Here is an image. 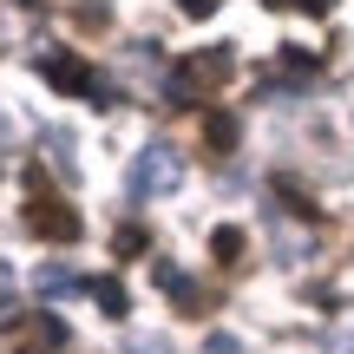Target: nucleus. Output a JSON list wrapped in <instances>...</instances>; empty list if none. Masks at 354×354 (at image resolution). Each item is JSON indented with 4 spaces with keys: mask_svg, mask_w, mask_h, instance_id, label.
I'll return each mask as SVG.
<instances>
[{
    "mask_svg": "<svg viewBox=\"0 0 354 354\" xmlns=\"http://www.w3.org/2000/svg\"><path fill=\"white\" fill-rule=\"evenodd\" d=\"M26 230L46 236V243H79V230H86L79 210L46 184V171H26Z\"/></svg>",
    "mask_w": 354,
    "mask_h": 354,
    "instance_id": "nucleus-1",
    "label": "nucleus"
},
{
    "mask_svg": "<svg viewBox=\"0 0 354 354\" xmlns=\"http://www.w3.org/2000/svg\"><path fill=\"white\" fill-rule=\"evenodd\" d=\"M39 79H46L53 92H66V99H86V105H112L105 79L92 73V66L79 59L73 46H46V53H39Z\"/></svg>",
    "mask_w": 354,
    "mask_h": 354,
    "instance_id": "nucleus-2",
    "label": "nucleus"
},
{
    "mask_svg": "<svg viewBox=\"0 0 354 354\" xmlns=\"http://www.w3.org/2000/svg\"><path fill=\"white\" fill-rule=\"evenodd\" d=\"M177 177H184V158L171 145H145L131 158V171H125V190L131 197H165V190H177Z\"/></svg>",
    "mask_w": 354,
    "mask_h": 354,
    "instance_id": "nucleus-3",
    "label": "nucleus"
},
{
    "mask_svg": "<svg viewBox=\"0 0 354 354\" xmlns=\"http://www.w3.org/2000/svg\"><path fill=\"white\" fill-rule=\"evenodd\" d=\"M236 138H243V118L230 112V105L203 112V151H210V158H230V151H236Z\"/></svg>",
    "mask_w": 354,
    "mask_h": 354,
    "instance_id": "nucleus-4",
    "label": "nucleus"
},
{
    "mask_svg": "<svg viewBox=\"0 0 354 354\" xmlns=\"http://www.w3.org/2000/svg\"><path fill=\"white\" fill-rule=\"evenodd\" d=\"M53 348H66V322H59V315H33V328H26L20 354H53Z\"/></svg>",
    "mask_w": 354,
    "mask_h": 354,
    "instance_id": "nucleus-5",
    "label": "nucleus"
},
{
    "mask_svg": "<svg viewBox=\"0 0 354 354\" xmlns=\"http://www.w3.org/2000/svg\"><path fill=\"white\" fill-rule=\"evenodd\" d=\"M92 302H99V315H112V322L131 315V295H125V282H118V276H99V282H92Z\"/></svg>",
    "mask_w": 354,
    "mask_h": 354,
    "instance_id": "nucleus-6",
    "label": "nucleus"
},
{
    "mask_svg": "<svg viewBox=\"0 0 354 354\" xmlns=\"http://www.w3.org/2000/svg\"><path fill=\"white\" fill-rule=\"evenodd\" d=\"M165 105H184V112H190V105H203V79L190 73V66H177V73L165 79Z\"/></svg>",
    "mask_w": 354,
    "mask_h": 354,
    "instance_id": "nucleus-7",
    "label": "nucleus"
},
{
    "mask_svg": "<svg viewBox=\"0 0 354 354\" xmlns=\"http://www.w3.org/2000/svg\"><path fill=\"white\" fill-rule=\"evenodd\" d=\"M243 250H250V236H243L236 223L210 230V256H216V263H223V269H236V263H243Z\"/></svg>",
    "mask_w": 354,
    "mask_h": 354,
    "instance_id": "nucleus-8",
    "label": "nucleus"
},
{
    "mask_svg": "<svg viewBox=\"0 0 354 354\" xmlns=\"http://www.w3.org/2000/svg\"><path fill=\"white\" fill-rule=\"evenodd\" d=\"M190 73L203 79V86H216V79H230V66H236V53L230 46H210V53H197V59H184Z\"/></svg>",
    "mask_w": 354,
    "mask_h": 354,
    "instance_id": "nucleus-9",
    "label": "nucleus"
},
{
    "mask_svg": "<svg viewBox=\"0 0 354 354\" xmlns=\"http://www.w3.org/2000/svg\"><path fill=\"white\" fill-rule=\"evenodd\" d=\"M73 289H79V276L66 263H46V269H39V302H59V295H73Z\"/></svg>",
    "mask_w": 354,
    "mask_h": 354,
    "instance_id": "nucleus-10",
    "label": "nucleus"
},
{
    "mask_svg": "<svg viewBox=\"0 0 354 354\" xmlns=\"http://www.w3.org/2000/svg\"><path fill=\"white\" fill-rule=\"evenodd\" d=\"M171 302H177V315H203V308H210V289H197V282H177V289H171Z\"/></svg>",
    "mask_w": 354,
    "mask_h": 354,
    "instance_id": "nucleus-11",
    "label": "nucleus"
},
{
    "mask_svg": "<svg viewBox=\"0 0 354 354\" xmlns=\"http://www.w3.org/2000/svg\"><path fill=\"white\" fill-rule=\"evenodd\" d=\"M276 197H282V210H295V216H315V197H308L295 177H276Z\"/></svg>",
    "mask_w": 354,
    "mask_h": 354,
    "instance_id": "nucleus-12",
    "label": "nucleus"
},
{
    "mask_svg": "<svg viewBox=\"0 0 354 354\" xmlns=\"http://www.w3.org/2000/svg\"><path fill=\"white\" fill-rule=\"evenodd\" d=\"M112 250H118V256H145V250H151V230H145V223H118Z\"/></svg>",
    "mask_w": 354,
    "mask_h": 354,
    "instance_id": "nucleus-13",
    "label": "nucleus"
},
{
    "mask_svg": "<svg viewBox=\"0 0 354 354\" xmlns=\"http://www.w3.org/2000/svg\"><path fill=\"white\" fill-rule=\"evenodd\" d=\"M151 282H158V289H177V282H184V269H177V263H165V256H151Z\"/></svg>",
    "mask_w": 354,
    "mask_h": 354,
    "instance_id": "nucleus-14",
    "label": "nucleus"
},
{
    "mask_svg": "<svg viewBox=\"0 0 354 354\" xmlns=\"http://www.w3.org/2000/svg\"><path fill=\"white\" fill-rule=\"evenodd\" d=\"M263 7H276V13H335V0H263Z\"/></svg>",
    "mask_w": 354,
    "mask_h": 354,
    "instance_id": "nucleus-15",
    "label": "nucleus"
},
{
    "mask_svg": "<svg viewBox=\"0 0 354 354\" xmlns=\"http://www.w3.org/2000/svg\"><path fill=\"white\" fill-rule=\"evenodd\" d=\"M203 354H243V342H236V335H210V342H203Z\"/></svg>",
    "mask_w": 354,
    "mask_h": 354,
    "instance_id": "nucleus-16",
    "label": "nucleus"
},
{
    "mask_svg": "<svg viewBox=\"0 0 354 354\" xmlns=\"http://www.w3.org/2000/svg\"><path fill=\"white\" fill-rule=\"evenodd\" d=\"M105 20H112V13H105L99 0H86V7H79V26H105Z\"/></svg>",
    "mask_w": 354,
    "mask_h": 354,
    "instance_id": "nucleus-17",
    "label": "nucleus"
},
{
    "mask_svg": "<svg viewBox=\"0 0 354 354\" xmlns=\"http://www.w3.org/2000/svg\"><path fill=\"white\" fill-rule=\"evenodd\" d=\"M177 7H184V13H190V20H203V13H210V7H216V0H177Z\"/></svg>",
    "mask_w": 354,
    "mask_h": 354,
    "instance_id": "nucleus-18",
    "label": "nucleus"
},
{
    "mask_svg": "<svg viewBox=\"0 0 354 354\" xmlns=\"http://www.w3.org/2000/svg\"><path fill=\"white\" fill-rule=\"evenodd\" d=\"M131 354H165V342H138V348H131Z\"/></svg>",
    "mask_w": 354,
    "mask_h": 354,
    "instance_id": "nucleus-19",
    "label": "nucleus"
},
{
    "mask_svg": "<svg viewBox=\"0 0 354 354\" xmlns=\"http://www.w3.org/2000/svg\"><path fill=\"white\" fill-rule=\"evenodd\" d=\"M20 7H39V0H20Z\"/></svg>",
    "mask_w": 354,
    "mask_h": 354,
    "instance_id": "nucleus-20",
    "label": "nucleus"
},
{
    "mask_svg": "<svg viewBox=\"0 0 354 354\" xmlns=\"http://www.w3.org/2000/svg\"><path fill=\"white\" fill-rule=\"evenodd\" d=\"M0 131H7V118H0Z\"/></svg>",
    "mask_w": 354,
    "mask_h": 354,
    "instance_id": "nucleus-21",
    "label": "nucleus"
},
{
    "mask_svg": "<svg viewBox=\"0 0 354 354\" xmlns=\"http://www.w3.org/2000/svg\"><path fill=\"white\" fill-rule=\"evenodd\" d=\"M0 276H7V269H0Z\"/></svg>",
    "mask_w": 354,
    "mask_h": 354,
    "instance_id": "nucleus-22",
    "label": "nucleus"
}]
</instances>
